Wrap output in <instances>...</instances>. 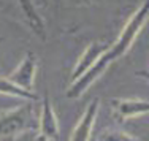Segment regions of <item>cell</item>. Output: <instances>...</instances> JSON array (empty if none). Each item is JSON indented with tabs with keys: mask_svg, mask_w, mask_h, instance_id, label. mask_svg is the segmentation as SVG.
Wrapping results in <instances>:
<instances>
[{
	"mask_svg": "<svg viewBox=\"0 0 149 141\" xmlns=\"http://www.w3.org/2000/svg\"><path fill=\"white\" fill-rule=\"evenodd\" d=\"M148 21H149V0H144L140 5V8L129 17V21L125 22L124 29L120 30L119 37L105 51L103 56L108 59L109 63L118 60L119 57H124L130 51L132 44L135 43L136 37L140 35V32L143 30V27L146 26Z\"/></svg>",
	"mask_w": 149,
	"mask_h": 141,
	"instance_id": "1",
	"label": "cell"
},
{
	"mask_svg": "<svg viewBox=\"0 0 149 141\" xmlns=\"http://www.w3.org/2000/svg\"><path fill=\"white\" fill-rule=\"evenodd\" d=\"M33 101L0 111V141H13L33 127Z\"/></svg>",
	"mask_w": 149,
	"mask_h": 141,
	"instance_id": "2",
	"label": "cell"
},
{
	"mask_svg": "<svg viewBox=\"0 0 149 141\" xmlns=\"http://www.w3.org/2000/svg\"><path fill=\"white\" fill-rule=\"evenodd\" d=\"M59 119L56 116L49 95L46 94L41 100L40 116H38V132L35 141H56L59 136Z\"/></svg>",
	"mask_w": 149,
	"mask_h": 141,
	"instance_id": "3",
	"label": "cell"
},
{
	"mask_svg": "<svg viewBox=\"0 0 149 141\" xmlns=\"http://www.w3.org/2000/svg\"><path fill=\"white\" fill-rule=\"evenodd\" d=\"M109 65H111V63L108 62V59H106L105 56H102V57L98 59L84 75H81L79 78L74 79L73 83L70 84V87L67 89V98H72V100L79 98L81 95L86 92L92 84L106 72V68H108Z\"/></svg>",
	"mask_w": 149,
	"mask_h": 141,
	"instance_id": "4",
	"label": "cell"
},
{
	"mask_svg": "<svg viewBox=\"0 0 149 141\" xmlns=\"http://www.w3.org/2000/svg\"><path fill=\"white\" fill-rule=\"evenodd\" d=\"M37 67H38V59L35 52H26V56L22 57V60L19 62V65L10 73L8 79L17 84L19 87L26 90L33 92V83L35 76H37Z\"/></svg>",
	"mask_w": 149,
	"mask_h": 141,
	"instance_id": "5",
	"label": "cell"
},
{
	"mask_svg": "<svg viewBox=\"0 0 149 141\" xmlns=\"http://www.w3.org/2000/svg\"><path fill=\"white\" fill-rule=\"evenodd\" d=\"M109 106L118 121H127L149 114V100L141 98H113L109 101Z\"/></svg>",
	"mask_w": 149,
	"mask_h": 141,
	"instance_id": "6",
	"label": "cell"
},
{
	"mask_svg": "<svg viewBox=\"0 0 149 141\" xmlns=\"http://www.w3.org/2000/svg\"><path fill=\"white\" fill-rule=\"evenodd\" d=\"M98 108H100V100L94 98L87 103L86 110L81 114L79 121L76 122L72 135H70L68 141H89L92 136V130H94V124L97 121Z\"/></svg>",
	"mask_w": 149,
	"mask_h": 141,
	"instance_id": "7",
	"label": "cell"
},
{
	"mask_svg": "<svg viewBox=\"0 0 149 141\" xmlns=\"http://www.w3.org/2000/svg\"><path fill=\"white\" fill-rule=\"evenodd\" d=\"M109 43H105V41H92V43L84 49V52L79 56V59L76 60V65L73 67L72 72V83L74 79H78L81 75L87 72L102 56L105 54V51L108 49Z\"/></svg>",
	"mask_w": 149,
	"mask_h": 141,
	"instance_id": "8",
	"label": "cell"
},
{
	"mask_svg": "<svg viewBox=\"0 0 149 141\" xmlns=\"http://www.w3.org/2000/svg\"><path fill=\"white\" fill-rule=\"evenodd\" d=\"M0 95L22 98V100H26V101H35L37 100L35 92H30V90H26V89H22V87H19L17 84L13 83V81H10L8 76H0Z\"/></svg>",
	"mask_w": 149,
	"mask_h": 141,
	"instance_id": "9",
	"label": "cell"
},
{
	"mask_svg": "<svg viewBox=\"0 0 149 141\" xmlns=\"http://www.w3.org/2000/svg\"><path fill=\"white\" fill-rule=\"evenodd\" d=\"M94 141H140V140L120 128H105L103 132L98 133Z\"/></svg>",
	"mask_w": 149,
	"mask_h": 141,
	"instance_id": "10",
	"label": "cell"
},
{
	"mask_svg": "<svg viewBox=\"0 0 149 141\" xmlns=\"http://www.w3.org/2000/svg\"><path fill=\"white\" fill-rule=\"evenodd\" d=\"M136 76H138V78H143L146 83H149V72H146V70H141V72H138Z\"/></svg>",
	"mask_w": 149,
	"mask_h": 141,
	"instance_id": "11",
	"label": "cell"
},
{
	"mask_svg": "<svg viewBox=\"0 0 149 141\" xmlns=\"http://www.w3.org/2000/svg\"><path fill=\"white\" fill-rule=\"evenodd\" d=\"M0 43H2V38H0Z\"/></svg>",
	"mask_w": 149,
	"mask_h": 141,
	"instance_id": "12",
	"label": "cell"
}]
</instances>
